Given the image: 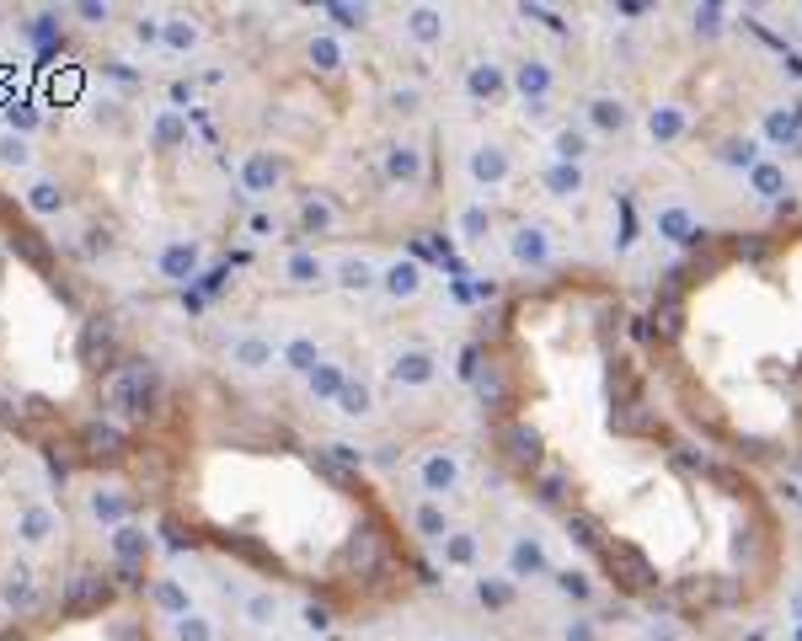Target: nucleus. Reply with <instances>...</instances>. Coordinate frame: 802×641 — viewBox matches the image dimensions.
<instances>
[{
    "mask_svg": "<svg viewBox=\"0 0 802 641\" xmlns=\"http://www.w3.org/2000/svg\"><path fill=\"white\" fill-rule=\"evenodd\" d=\"M150 396H156V374L145 364H129L123 374H113V385H107V406H113L118 417H145Z\"/></svg>",
    "mask_w": 802,
    "mask_h": 641,
    "instance_id": "nucleus-1",
    "label": "nucleus"
},
{
    "mask_svg": "<svg viewBox=\"0 0 802 641\" xmlns=\"http://www.w3.org/2000/svg\"><path fill=\"white\" fill-rule=\"evenodd\" d=\"M236 177H241V193L268 198V193H279V187H284V161L273 150H246Z\"/></svg>",
    "mask_w": 802,
    "mask_h": 641,
    "instance_id": "nucleus-2",
    "label": "nucleus"
},
{
    "mask_svg": "<svg viewBox=\"0 0 802 641\" xmlns=\"http://www.w3.org/2000/svg\"><path fill=\"white\" fill-rule=\"evenodd\" d=\"M204 268V246L188 241V236H172V241H161V252H156V273L166 278V284H188V278Z\"/></svg>",
    "mask_w": 802,
    "mask_h": 641,
    "instance_id": "nucleus-3",
    "label": "nucleus"
},
{
    "mask_svg": "<svg viewBox=\"0 0 802 641\" xmlns=\"http://www.w3.org/2000/svg\"><path fill=\"white\" fill-rule=\"evenodd\" d=\"M225 358H230V369H241V374H262V369L279 364V342L262 337V332H241V337H230Z\"/></svg>",
    "mask_w": 802,
    "mask_h": 641,
    "instance_id": "nucleus-4",
    "label": "nucleus"
},
{
    "mask_svg": "<svg viewBox=\"0 0 802 641\" xmlns=\"http://www.w3.org/2000/svg\"><path fill=\"white\" fill-rule=\"evenodd\" d=\"M279 278L289 289H321V284H332V262L316 252V246H295V252L284 257V268Z\"/></svg>",
    "mask_w": 802,
    "mask_h": 641,
    "instance_id": "nucleus-5",
    "label": "nucleus"
},
{
    "mask_svg": "<svg viewBox=\"0 0 802 641\" xmlns=\"http://www.w3.org/2000/svg\"><path fill=\"white\" fill-rule=\"evenodd\" d=\"M332 284L343 289V294H369V289H380V262L364 257V252L337 257V262H332Z\"/></svg>",
    "mask_w": 802,
    "mask_h": 641,
    "instance_id": "nucleus-6",
    "label": "nucleus"
},
{
    "mask_svg": "<svg viewBox=\"0 0 802 641\" xmlns=\"http://www.w3.org/2000/svg\"><path fill=\"white\" fill-rule=\"evenodd\" d=\"M59 529H65V524H59V508H49V503H27V508L17 513V540L27 545V551L49 545Z\"/></svg>",
    "mask_w": 802,
    "mask_h": 641,
    "instance_id": "nucleus-7",
    "label": "nucleus"
},
{
    "mask_svg": "<svg viewBox=\"0 0 802 641\" xmlns=\"http://www.w3.org/2000/svg\"><path fill=\"white\" fill-rule=\"evenodd\" d=\"M86 513H91V524H107V529H118V524H129V513H134V497L123 492V487H91V492H86Z\"/></svg>",
    "mask_w": 802,
    "mask_h": 641,
    "instance_id": "nucleus-8",
    "label": "nucleus"
},
{
    "mask_svg": "<svg viewBox=\"0 0 802 641\" xmlns=\"http://www.w3.org/2000/svg\"><path fill=\"white\" fill-rule=\"evenodd\" d=\"M182 145H188V113H182V107H156V113H150V150L172 155Z\"/></svg>",
    "mask_w": 802,
    "mask_h": 641,
    "instance_id": "nucleus-9",
    "label": "nucleus"
},
{
    "mask_svg": "<svg viewBox=\"0 0 802 641\" xmlns=\"http://www.w3.org/2000/svg\"><path fill=\"white\" fill-rule=\"evenodd\" d=\"M107 593H113V583H107L102 572H75L70 583H65V609L70 615H86V609H102L107 604Z\"/></svg>",
    "mask_w": 802,
    "mask_h": 641,
    "instance_id": "nucleus-10",
    "label": "nucleus"
},
{
    "mask_svg": "<svg viewBox=\"0 0 802 641\" xmlns=\"http://www.w3.org/2000/svg\"><path fill=\"white\" fill-rule=\"evenodd\" d=\"M455 481H460V460L450 455V449H434V455H423V465H418V487H423L428 497L455 492Z\"/></svg>",
    "mask_w": 802,
    "mask_h": 641,
    "instance_id": "nucleus-11",
    "label": "nucleus"
},
{
    "mask_svg": "<svg viewBox=\"0 0 802 641\" xmlns=\"http://www.w3.org/2000/svg\"><path fill=\"white\" fill-rule=\"evenodd\" d=\"M385 374H391V385H428V380H434V353L401 348V353H391Z\"/></svg>",
    "mask_w": 802,
    "mask_h": 641,
    "instance_id": "nucleus-12",
    "label": "nucleus"
},
{
    "mask_svg": "<svg viewBox=\"0 0 802 641\" xmlns=\"http://www.w3.org/2000/svg\"><path fill=\"white\" fill-rule=\"evenodd\" d=\"M279 615H284V599L273 588H246L241 593V620L252 625V631H268Z\"/></svg>",
    "mask_w": 802,
    "mask_h": 641,
    "instance_id": "nucleus-13",
    "label": "nucleus"
},
{
    "mask_svg": "<svg viewBox=\"0 0 802 641\" xmlns=\"http://www.w3.org/2000/svg\"><path fill=\"white\" fill-rule=\"evenodd\" d=\"M423 289V268H418V262H391V268H380V294H385V300H412V294H418Z\"/></svg>",
    "mask_w": 802,
    "mask_h": 641,
    "instance_id": "nucleus-14",
    "label": "nucleus"
},
{
    "mask_svg": "<svg viewBox=\"0 0 802 641\" xmlns=\"http://www.w3.org/2000/svg\"><path fill=\"white\" fill-rule=\"evenodd\" d=\"M150 604H156L166 620H182V615L193 609V588L182 583V577H156V588H150Z\"/></svg>",
    "mask_w": 802,
    "mask_h": 641,
    "instance_id": "nucleus-15",
    "label": "nucleus"
},
{
    "mask_svg": "<svg viewBox=\"0 0 802 641\" xmlns=\"http://www.w3.org/2000/svg\"><path fill=\"white\" fill-rule=\"evenodd\" d=\"M198 43H204V27H198L193 17H166V22H161V49L172 54V59L193 54Z\"/></svg>",
    "mask_w": 802,
    "mask_h": 641,
    "instance_id": "nucleus-16",
    "label": "nucleus"
},
{
    "mask_svg": "<svg viewBox=\"0 0 802 641\" xmlns=\"http://www.w3.org/2000/svg\"><path fill=\"white\" fill-rule=\"evenodd\" d=\"M279 364H284L289 374H311V369L321 364V342H316V337H305V332L284 337V342H279Z\"/></svg>",
    "mask_w": 802,
    "mask_h": 641,
    "instance_id": "nucleus-17",
    "label": "nucleus"
},
{
    "mask_svg": "<svg viewBox=\"0 0 802 641\" xmlns=\"http://www.w3.org/2000/svg\"><path fill=\"white\" fill-rule=\"evenodd\" d=\"M22 203L38 214V220H49V214L65 209V187H59L54 177H33V182L22 187Z\"/></svg>",
    "mask_w": 802,
    "mask_h": 641,
    "instance_id": "nucleus-18",
    "label": "nucleus"
},
{
    "mask_svg": "<svg viewBox=\"0 0 802 641\" xmlns=\"http://www.w3.org/2000/svg\"><path fill=\"white\" fill-rule=\"evenodd\" d=\"M150 545H156V540H150V535H145V529L134 524V519L113 529V556H118V561H129V567H145Z\"/></svg>",
    "mask_w": 802,
    "mask_h": 641,
    "instance_id": "nucleus-19",
    "label": "nucleus"
},
{
    "mask_svg": "<svg viewBox=\"0 0 802 641\" xmlns=\"http://www.w3.org/2000/svg\"><path fill=\"white\" fill-rule=\"evenodd\" d=\"M305 59L321 70V75H337L348 65V54H343V38L337 33H311V43H305Z\"/></svg>",
    "mask_w": 802,
    "mask_h": 641,
    "instance_id": "nucleus-20",
    "label": "nucleus"
},
{
    "mask_svg": "<svg viewBox=\"0 0 802 641\" xmlns=\"http://www.w3.org/2000/svg\"><path fill=\"white\" fill-rule=\"evenodd\" d=\"M343 385H348V369L332 364V358H321V364L305 374V390H311L316 401H337V396H343Z\"/></svg>",
    "mask_w": 802,
    "mask_h": 641,
    "instance_id": "nucleus-21",
    "label": "nucleus"
},
{
    "mask_svg": "<svg viewBox=\"0 0 802 641\" xmlns=\"http://www.w3.org/2000/svg\"><path fill=\"white\" fill-rule=\"evenodd\" d=\"M332 225H337V209H332V203L321 198V193H305V198H300V230H305V236H327Z\"/></svg>",
    "mask_w": 802,
    "mask_h": 641,
    "instance_id": "nucleus-22",
    "label": "nucleus"
},
{
    "mask_svg": "<svg viewBox=\"0 0 802 641\" xmlns=\"http://www.w3.org/2000/svg\"><path fill=\"white\" fill-rule=\"evenodd\" d=\"M385 177H391V182H418L423 177L418 145H391V150H385Z\"/></svg>",
    "mask_w": 802,
    "mask_h": 641,
    "instance_id": "nucleus-23",
    "label": "nucleus"
},
{
    "mask_svg": "<svg viewBox=\"0 0 802 641\" xmlns=\"http://www.w3.org/2000/svg\"><path fill=\"white\" fill-rule=\"evenodd\" d=\"M81 439H86V449H91L97 460H113V455H123V428H118V422H91V428L81 433Z\"/></svg>",
    "mask_w": 802,
    "mask_h": 641,
    "instance_id": "nucleus-24",
    "label": "nucleus"
},
{
    "mask_svg": "<svg viewBox=\"0 0 802 641\" xmlns=\"http://www.w3.org/2000/svg\"><path fill=\"white\" fill-rule=\"evenodd\" d=\"M172 641H220V625L204 609H188L182 620H172Z\"/></svg>",
    "mask_w": 802,
    "mask_h": 641,
    "instance_id": "nucleus-25",
    "label": "nucleus"
},
{
    "mask_svg": "<svg viewBox=\"0 0 802 641\" xmlns=\"http://www.w3.org/2000/svg\"><path fill=\"white\" fill-rule=\"evenodd\" d=\"M337 412H343V417H369V412H375V390H369V380H353V374H348L343 396H337Z\"/></svg>",
    "mask_w": 802,
    "mask_h": 641,
    "instance_id": "nucleus-26",
    "label": "nucleus"
},
{
    "mask_svg": "<svg viewBox=\"0 0 802 641\" xmlns=\"http://www.w3.org/2000/svg\"><path fill=\"white\" fill-rule=\"evenodd\" d=\"M0 166H6V171H27V166H33V139L0 129Z\"/></svg>",
    "mask_w": 802,
    "mask_h": 641,
    "instance_id": "nucleus-27",
    "label": "nucleus"
},
{
    "mask_svg": "<svg viewBox=\"0 0 802 641\" xmlns=\"http://www.w3.org/2000/svg\"><path fill=\"white\" fill-rule=\"evenodd\" d=\"M407 33H412V43H439V38H444V22H439V11H428V6L407 11Z\"/></svg>",
    "mask_w": 802,
    "mask_h": 641,
    "instance_id": "nucleus-28",
    "label": "nucleus"
},
{
    "mask_svg": "<svg viewBox=\"0 0 802 641\" xmlns=\"http://www.w3.org/2000/svg\"><path fill=\"white\" fill-rule=\"evenodd\" d=\"M471 171H476V182H498L503 171H508V161H503L498 145H482V150L471 155Z\"/></svg>",
    "mask_w": 802,
    "mask_h": 641,
    "instance_id": "nucleus-29",
    "label": "nucleus"
},
{
    "mask_svg": "<svg viewBox=\"0 0 802 641\" xmlns=\"http://www.w3.org/2000/svg\"><path fill=\"white\" fill-rule=\"evenodd\" d=\"M412 524H418V535H428V540H439V535H450V519L434 508V503H423L418 513H412Z\"/></svg>",
    "mask_w": 802,
    "mask_h": 641,
    "instance_id": "nucleus-30",
    "label": "nucleus"
},
{
    "mask_svg": "<svg viewBox=\"0 0 802 641\" xmlns=\"http://www.w3.org/2000/svg\"><path fill=\"white\" fill-rule=\"evenodd\" d=\"M0 593H6V604H27V599H33V572H27V567H11V572H6V588H0Z\"/></svg>",
    "mask_w": 802,
    "mask_h": 641,
    "instance_id": "nucleus-31",
    "label": "nucleus"
},
{
    "mask_svg": "<svg viewBox=\"0 0 802 641\" xmlns=\"http://www.w3.org/2000/svg\"><path fill=\"white\" fill-rule=\"evenodd\" d=\"M300 625H305L311 636H327V631H332V609L316 604V599H305V604H300Z\"/></svg>",
    "mask_w": 802,
    "mask_h": 641,
    "instance_id": "nucleus-32",
    "label": "nucleus"
},
{
    "mask_svg": "<svg viewBox=\"0 0 802 641\" xmlns=\"http://www.w3.org/2000/svg\"><path fill=\"white\" fill-rule=\"evenodd\" d=\"M514 257H519V262H541V257H546V241H541V230H519V241H514Z\"/></svg>",
    "mask_w": 802,
    "mask_h": 641,
    "instance_id": "nucleus-33",
    "label": "nucleus"
},
{
    "mask_svg": "<svg viewBox=\"0 0 802 641\" xmlns=\"http://www.w3.org/2000/svg\"><path fill=\"white\" fill-rule=\"evenodd\" d=\"M6 129H11V134H22V139H27V134H33V129H38V113H33V107H27V102H22V107H11V118H6Z\"/></svg>",
    "mask_w": 802,
    "mask_h": 641,
    "instance_id": "nucleus-34",
    "label": "nucleus"
},
{
    "mask_svg": "<svg viewBox=\"0 0 802 641\" xmlns=\"http://www.w3.org/2000/svg\"><path fill=\"white\" fill-rule=\"evenodd\" d=\"M134 43H145V49H161V17H140V22H134Z\"/></svg>",
    "mask_w": 802,
    "mask_h": 641,
    "instance_id": "nucleus-35",
    "label": "nucleus"
},
{
    "mask_svg": "<svg viewBox=\"0 0 802 641\" xmlns=\"http://www.w3.org/2000/svg\"><path fill=\"white\" fill-rule=\"evenodd\" d=\"M246 230H252V241H273V236H279V220H273V214H252V220H246Z\"/></svg>",
    "mask_w": 802,
    "mask_h": 641,
    "instance_id": "nucleus-36",
    "label": "nucleus"
},
{
    "mask_svg": "<svg viewBox=\"0 0 802 641\" xmlns=\"http://www.w3.org/2000/svg\"><path fill=\"white\" fill-rule=\"evenodd\" d=\"M327 17L343 27V33H353V27H364V11H353V6H327Z\"/></svg>",
    "mask_w": 802,
    "mask_h": 641,
    "instance_id": "nucleus-37",
    "label": "nucleus"
},
{
    "mask_svg": "<svg viewBox=\"0 0 802 641\" xmlns=\"http://www.w3.org/2000/svg\"><path fill=\"white\" fill-rule=\"evenodd\" d=\"M599 123H621L626 113H621V102H599V113H594Z\"/></svg>",
    "mask_w": 802,
    "mask_h": 641,
    "instance_id": "nucleus-38",
    "label": "nucleus"
},
{
    "mask_svg": "<svg viewBox=\"0 0 802 641\" xmlns=\"http://www.w3.org/2000/svg\"><path fill=\"white\" fill-rule=\"evenodd\" d=\"M391 102L401 107V113H412V107H418V91H412V86H407V91H396V97H391Z\"/></svg>",
    "mask_w": 802,
    "mask_h": 641,
    "instance_id": "nucleus-39",
    "label": "nucleus"
}]
</instances>
